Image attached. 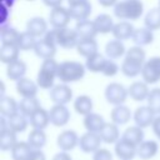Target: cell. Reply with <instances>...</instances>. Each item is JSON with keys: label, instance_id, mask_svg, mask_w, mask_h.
I'll return each instance as SVG.
<instances>
[{"label": "cell", "instance_id": "1", "mask_svg": "<svg viewBox=\"0 0 160 160\" xmlns=\"http://www.w3.org/2000/svg\"><path fill=\"white\" fill-rule=\"evenodd\" d=\"M145 61L146 52L142 49V46H131L129 50H126L125 58L120 66V71L126 78H136L138 75H141Z\"/></svg>", "mask_w": 160, "mask_h": 160}, {"label": "cell", "instance_id": "2", "mask_svg": "<svg viewBox=\"0 0 160 160\" xmlns=\"http://www.w3.org/2000/svg\"><path fill=\"white\" fill-rule=\"evenodd\" d=\"M85 71H86V66L80 61L65 60L59 64L58 79L60 80V82H64V84L76 82L84 78Z\"/></svg>", "mask_w": 160, "mask_h": 160}, {"label": "cell", "instance_id": "3", "mask_svg": "<svg viewBox=\"0 0 160 160\" xmlns=\"http://www.w3.org/2000/svg\"><path fill=\"white\" fill-rule=\"evenodd\" d=\"M144 12V4L141 0H121L114 6V15L119 20L134 21L140 19Z\"/></svg>", "mask_w": 160, "mask_h": 160}, {"label": "cell", "instance_id": "4", "mask_svg": "<svg viewBox=\"0 0 160 160\" xmlns=\"http://www.w3.org/2000/svg\"><path fill=\"white\" fill-rule=\"evenodd\" d=\"M58 69H59V62H56L54 58L42 60L36 75V82L39 88L50 90L54 86L55 79L58 78Z\"/></svg>", "mask_w": 160, "mask_h": 160}, {"label": "cell", "instance_id": "5", "mask_svg": "<svg viewBox=\"0 0 160 160\" xmlns=\"http://www.w3.org/2000/svg\"><path fill=\"white\" fill-rule=\"evenodd\" d=\"M105 99L109 104L116 106V105H121L126 101L128 96H129V91L128 89L119 82H110L104 91Z\"/></svg>", "mask_w": 160, "mask_h": 160}, {"label": "cell", "instance_id": "6", "mask_svg": "<svg viewBox=\"0 0 160 160\" xmlns=\"http://www.w3.org/2000/svg\"><path fill=\"white\" fill-rule=\"evenodd\" d=\"M79 35L75 29L70 28H61L55 29V41L56 45L62 49H72L76 48L79 44Z\"/></svg>", "mask_w": 160, "mask_h": 160}, {"label": "cell", "instance_id": "7", "mask_svg": "<svg viewBox=\"0 0 160 160\" xmlns=\"http://www.w3.org/2000/svg\"><path fill=\"white\" fill-rule=\"evenodd\" d=\"M141 78L149 85L160 81V56H152L145 61L141 71Z\"/></svg>", "mask_w": 160, "mask_h": 160}, {"label": "cell", "instance_id": "8", "mask_svg": "<svg viewBox=\"0 0 160 160\" xmlns=\"http://www.w3.org/2000/svg\"><path fill=\"white\" fill-rule=\"evenodd\" d=\"M71 21V15L69 9L64 8L62 5L52 8L49 12V22L54 29L66 28Z\"/></svg>", "mask_w": 160, "mask_h": 160}, {"label": "cell", "instance_id": "9", "mask_svg": "<svg viewBox=\"0 0 160 160\" xmlns=\"http://www.w3.org/2000/svg\"><path fill=\"white\" fill-rule=\"evenodd\" d=\"M50 100L54 104H61L66 105L72 100V90L69 86V84L60 82L58 85H54L50 89Z\"/></svg>", "mask_w": 160, "mask_h": 160}, {"label": "cell", "instance_id": "10", "mask_svg": "<svg viewBox=\"0 0 160 160\" xmlns=\"http://www.w3.org/2000/svg\"><path fill=\"white\" fill-rule=\"evenodd\" d=\"M102 142L99 132H91V131H86L85 134H82L79 139V148L84 151V152H95L98 149H100V144Z\"/></svg>", "mask_w": 160, "mask_h": 160}, {"label": "cell", "instance_id": "11", "mask_svg": "<svg viewBox=\"0 0 160 160\" xmlns=\"http://www.w3.org/2000/svg\"><path fill=\"white\" fill-rule=\"evenodd\" d=\"M50 115V122L54 126H64L70 120V110L66 108V105L61 104H54V106L49 110Z\"/></svg>", "mask_w": 160, "mask_h": 160}, {"label": "cell", "instance_id": "12", "mask_svg": "<svg viewBox=\"0 0 160 160\" xmlns=\"http://www.w3.org/2000/svg\"><path fill=\"white\" fill-rule=\"evenodd\" d=\"M134 121H135V125L145 129V128H149L152 125L155 118H156V114L146 105V106H140L135 110L134 112Z\"/></svg>", "mask_w": 160, "mask_h": 160}, {"label": "cell", "instance_id": "13", "mask_svg": "<svg viewBox=\"0 0 160 160\" xmlns=\"http://www.w3.org/2000/svg\"><path fill=\"white\" fill-rule=\"evenodd\" d=\"M79 136L74 130H64L58 135L56 144L62 151H70L79 145Z\"/></svg>", "mask_w": 160, "mask_h": 160}, {"label": "cell", "instance_id": "14", "mask_svg": "<svg viewBox=\"0 0 160 160\" xmlns=\"http://www.w3.org/2000/svg\"><path fill=\"white\" fill-rule=\"evenodd\" d=\"M26 31L30 32L36 39H40L49 31L48 30V21L40 16L31 18L26 21Z\"/></svg>", "mask_w": 160, "mask_h": 160}, {"label": "cell", "instance_id": "15", "mask_svg": "<svg viewBox=\"0 0 160 160\" xmlns=\"http://www.w3.org/2000/svg\"><path fill=\"white\" fill-rule=\"evenodd\" d=\"M38 89H39L38 82L32 81L31 79L22 78V79L16 81V92L21 96V99H24V98H36Z\"/></svg>", "mask_w": 160, "mask_h": 160}, {"label": "cell", "instance_id": "16", "mask_svg": "<svg viewBox=\"0 0 160 160\" xmlns=\"http://www.w3.org/2000/svg\"><path fill=\"white\" fill-rule=\"evenodd\" d=\"M136 151H138V148L128 142L122 138H120L115 142V154L120 160H132L136 156Z\"/></svg>", "mask_w": 160, "mask_h": 160}, {"label": "cell", "instance_id": "17", "mask_svg": "<svg viewBox=\"0 0 160 160\" xmlns=\"http://www.w3.org/2000/svg\"><path fill=\"white\" fill-rule=\"evenodd\" d=\"M75 30H76V32H78L80 40H85V39H95L96 35L99 34L98 30H96V28H95L94 20H89V19L76 21Z\"/></svg>", "mask_w": 160, "mask_h": 160}, {"label": "cell", "instance_id": "18", "mask_svg": "<svg viewBox=\"0 0 160 160\" xmlns=\"http://www.w3.org/2000/svg\"><path fill=\"white\" fill-rule=\"evenodd\" d=\"M56 48L58 45L52 44V42H49L46 41L44 38H40L36 44H35V48H34V52L38 58L45 60V59H52L56 54Z\"/></svg>", "mask_w": 160, "mask_h": 160}, {"label": "cell", "instance_id": "19", "mask_svg": "<svg viewBox=\"0 0 160 160\" xmlns=\"http://www.w3.org/2000/svg\"><path fill=\"white\" fill-rule=\"evenodd\" d=\"M135 31V28L132 26V24L128 20H120L119 22H115L114 29H112V36L114 39L118 40H129L132 38V34Z\"/></svg>", "mask_w": 160, "mask_h": 160}, {"label": "cell", "instance_id": "20", "mask_svg": "<svg viewBox=\"0 0 160 160\" xmlns=\"http://www.w3.org/2000/svg\"><path fill=\"white\" fill-rule=\"evenodd\" d=\"M128 91H129V96L134 101H144L148 99V96L150 94L149 84H146L144 80L134 81L132 84H130V86L128 88Z\"/></svg>", "mask_w": 160, "mask_h": 160}, {"label": "cell", "instance_id": "21", "mask_svg": "<svg viewBox=\"0 0 160 160\" xmlns=\"http://www.w3.org/2000/svg\"><path fill=\"white\" fill-rule=\"evenodd\" d=\"M91 4L89 0L86 1H81V2H78V4H72V5H69V11H70V15H71V19L79 21V20H85V19H89L90 14H91Z\"/></svg>", "mask_w": 160, "mask_h": 160}, {"label": "cell", "instance_id": "22", "mask_svg": "<svg viewBox=\"0 0 160 160\" xmlns=\"http://www.w3.org/2000/svg\"><path fill=\"white\" fill-rule=\"evenodd\" d=\"M131 111L128 106H125L124 104L121 105H116L114 106V109L110 112V119L111 122L116 124V125H125L130 121L131 119Z\"/></svg>", "mask_w": 160, "mask_h": 160}, {"label": "cell", "instance_id": "23", "mask_svg": "<svg viewBox=\"0 0 160 160\" xmlns=\"http://www.w3.org/2000/svg\"><path fill=\"white\" fill-rule=\"evenodd\" d=\"M125 54H126V49H125V45L121 40L114 39V40H110L106 42L105 55L108 56V59L116 60V59H120L121 56H124Z\"/></svg>", "mask_w": 160, "mask_h": 160}, {"label": "cell", "instance_id": "24", "mask_svg": "<svg viewBox=\"0 0 160 160\" xmlns=\"http://www.w3.org/2000/svg\"><path fill=\"white\" fill-rule=\"evenodd\" d=\"M119 125L114 122H105L102 129L99 131V135L102 140V142L106 144H115L120 139V132H119Z\"/></svg>", "mask_w": 160, "mask_h": 160}, {"label": "cell", "instance_id": "25", "mask_svg": "<svg viewBox=\"0 0 160 160\" xmlns=\"http://www.w3.org/2000/svg\"><path fill=\"white\" fill-rule=\"evenodd\" d=\"M30 125L32 126V129H40L44 130L45 128H48V125L50 124V115L49 111L45 110L44 108H39L30 118H29Z\"/></svg>", "mask_w": 160, "mask_h": 160}, {"label": "cell", "instance_id": "26", "mask_svg": "<svg viewBox=\"0 0 160 160\" xmlns=\"http://www.w3.org/2000/svg\"><path fill=\"white\" fill-rule=\"evenodd\" d=\"M25 74H26V64L20 59L6 66V76L11 81H18L25 78Z\"/></svg>", "mask_w": 160, "mask_h": 160}, {"label": "cell", "instance_id": "27", "mask_svg": "<svg viewBox=\"0 0 160 160\" xmlns=\"http://www.w3.org/2000/svg\"><path fill=\"white\" fill-rule=\"evenodd\" d=\"M159 150V145L154 140H145L138 146L136 155L142 160H150L152 159Z\"/></svg>", "mask_w": 160, "mask_h": 160}, {"label": "cell", "instance_id": "28", "mask_svg": "<svg viewBox=\"0 0 160 160\" xmlns=\"http://www.w3.org/2000/svg\"><path fill=\"white\" fill-rule=\"evenodd\" d=\"M82 122H84V128L86 129V131H91V132H99L105 125L104 118L96 112H90L86 116H84Z\"/></svg>", "mask_w": 160, "mask_h": 160}, {"label": "cell", "instance_id": "29", "mask_svg": "<svg viewBox=\"0 0 160 160\" xmlns=\"http://www.w3.org/2000/svg\"><path fill=\"white\" fill-rule=\"evenodd\" d=\"M131 40L134 41L135 45L138 46H145V45H149L154 41V34H152V30L148 29V28H138L135 29L134 34H132V38Z\"/></svg>", "mask_w": 160, "mask_h": 160}, {"label": "cell", "instance_id": "30", "mask_svg": "<svg viewBox=\"0 0 160 160\" xmlns=\"http://www.w3.org/2000/svg\"><path fill=\"white\" fill-rule=\"evenodd\" d=\"M121 138L124 140H126L128 142L135 145L136 148L144 141V131L142 128L135 125V126H129L121 135Z\"/></svg>", "mask_w": 160, "mask_h": 160}, {"label": "cell", "instance_id": "31", "mask_svg": "<svg viewBox=\"0 0 160 160\" xmlns=\"http://www.w3.org/2000/svg\"><path fill=\"white\" fill-rule=\"evenodd\" d=\"M75 49H76L78 54L80 56L85 58V59L89 58V56H91V55H94V54H96V52H99L98 51L99 46H98V42H96L95 39L79 40V44H78V46Z\"/></svg>", "mask_w": 160, "mask_h": 160}, {"label": "cell", "instance_id": "32", "mask_svg": "<svg viewBox=\"0 0 160 160\" xmlns=\"http://www.w3.org/2000/svg\"><path fill=\"white\" fill-rule=\"evenodd\" d=\"M19 52L20 49L18 45H5L1 44L0 48V60L1 62L9 65L16 60H19Z\"/></svg>", "mask_w": 160, "mask_h": 160}, {"label": "cell", "instance_id": "33", "mask_svg": "<svg viewBox=\"0 0 160 160\" xmlns=\"http://www.w3.org/2000/svg\"><path fill=\"white\" fill-rule=\"evenodd\" d=\"M94 24H95V28H96L99 34L112 32V29H114V25H115L112 18L109 14H100V15H98L94 19Z\"/></svg>", "mask_w": 160, "mask_h": 160}, {"label": "cell", "instance_id": "34", "mask_svg": "<svg viewBox=\"0 0 160 160\" xmlns=\"http://www.w3.org/2000/svg\"><path fill=\"white\" fill-rule=\"evenodd\" d=\"M0 112H1V116H5V118H10L15 114L19 112V102L15 101L14 98L11 96H1V100H0Z\"/></svg>", "mask_w": 160, "mask_h": 160}, {"label": "cell", "instance_id": "35", "mask_svg": "<svg viewBox=\"0 0 160 160\" xmlns=\"http://www.w3.org/2000/svg\"><path fill=\"white\" fill-rule=\"evenodd\" d=\"M6 119H8V128L11 129L15 132H22V131H25L26 128H28V125H29V122H30L28 120L29 118L25 116V115H22L20 111L18 114L10 116V118H6Z\"/></svg>", "mask_w": 160, "mask_h": 160}, {"label": "cell", "instance_id": "36", "mask_svg": "<svg viewBox=\"0 0 160 160\" xmlns=\"http://www.w3.org/2000/svg\"><path fill=\"white\" fill-rule=\"evenodd\" d=\"M32 148L28 141H18L15 146L10 150L12 160H28L32 152Z\"/></svg>", "mask_w": 160, "mask_h": 160}, {"label": "cell", "instance_id": "37", "mask_svg": "<svg viewBox=\"0 0 160 160\" xmlns=\"http://www.w3.org/2000/svg\"><path fill=\"white\" fill-rule=\"evenodd\" d=\"M19 36H20V32L15 28H11L10 25H1V30H0L1 44H5V45H18Z\"/></svg>", "mask_w": 160, "mask_h": 160}, {"label": "cell", "instance_id": "38", "mask_svg": "<svg viewBox=\"0 0 160 160\" xmlns=\"http://www.w3.org/2000/svg\"><path fill=\"white\" fill-rule=\"evenodd\" d=\"M16 142H18V139H16L15 131H12L9 128L0 130V149L2 151L11 150Z\"/></svg>", "mask_w": 160, "mask_h": 160}, {"label": "cell", "instance_id": "39", "mask_svg": "<svg viewBox=\"0 0 160 160\" xmlns=\"http://www.w3.org/2000/svg\"><path fill=\"white\" fill-rule=\"evenodd\" d=\"M74 109L79 115L86 116L92 112V100L88 95H80L74 100Z\"/></svg>", "mask_w": 160, "mask_h": 160}, {"label": "cell", "instance_id": "40", "mask_svg": "<svg viewBox=\"0 0 160 160\" xmlns=\"http://www.w3.org/2000/svg\"><path fill=\"white\" fill-rule=\"evenodd\" d=\"M39 108H41V105L36 98H24L19 102V111L28 118H30Z\"/></svg>", "mask_w": 160, "mask_h": 160}, {"label": "cell", "instance_id": "41", "mask_svg": "<svg viewBox=\"0 0 160 160\" xmlns=\"http://www.w3.org/2000/svg\"><path fill=\"white\" fill-rule=\"evenodd\" d=\"M105 61H106V58L102 54L96 52V54L86 58V61H85L86 70H89L90 72H101L102 68L105 65Z\"/></svg>", "mask_w": 160, "mask_h": 160}, {"label": "cell", "instance_id": "42", "mask_svg": "<svg viewBox=\"0 0 160 160\" xmlns=\"http://www.w3.org/2000/svg\"><path fill=\"white\" fill-rule=\"evenodd\" d=\"M28 142L34 150H41V148L46 144V134L44 130L32 129L28 136Z\"/></svg>", "mask_w": 160, "mask_h": 160}, {"label": "cell", "instance_id": "43", "mask_svg": "<svg viewBox=\"0 0 160 160\" xmlns=\"http://www.w3.org/2000/svg\"><path fill=\"white\" fill-rule=\"evenodd\" d=\"M144 25L145 28L150 29V30H159L160 29V8H152L151 10H149L145 15L144 19Z\"/></svg>", "mask_w": 160, "mask_h": 160}, {"label": "cell", "instance_id": "44", "mask_svg": "<svg viewBox=\"0 0 160 160\" xmlns=\"http://www.w3.org/2000/svg\"><path fill=\"white\" fill-rule=\"evenodd\" d=\"M36 41H38V39H36L35 36H32L30 32L22 31V32H20L19 41H18V46H19V49L22 50V51L34 50Z\"/></svg>", "mask_w": 160, "mask_h": 160}, {"label": "cell", "instance_id": "45", "mask_svg": "<svg viewBox=\"0 0 160 160\" xmlns=\"http://www.w3.org/2000/svg\"><path fill=\"white\" fill-rule=\"evenodd\" d=\"M146 101H148V106L156 115H160V88L151 89Z\"/></svg>", "mask_w": 160, "mask_h": 160}, {"label": "cell", "instance_id": "46", "mask_svg": "<svg viewBox=\"0 0 160 160\" xmlns=\"http://www.w3.org/2000/svg\"><path fill=\"white\" fill-rule=\"evenodd\" d=\"M119 70H120V68H119V65H118L114 60H111V59H106L101 74H102L104 76L112 78V76H115V75L119 72Z\"/></svg>", "mask_w": 160, "mask_h": 160}, {"label": "cell", "instance_id": "47", "mask_svg": "<svg viewBox=\"0 0 160 160\" xmlns=\"http://www.w3.org/2000/svg\"><path fill=\"white\" fill-rule=\"evenodd\" d=\"M92 160H112V154L108 149H98L92 152Z\"/></svg>", "mask_w": 160, "mask_h": 160}, {"label": "cell", "instance_id": "48", "mask_svg": "<svg viewBox=\"0 0 160 160\" xmlns=\"http://www.w3.org/2000/svg\"><path fill=\"white\" fill-rule=\"evenodd\" d=\"M28 160H46V158L41 150H32V152Z\"/></svg>", "mask_w": 160, "mask_h": 160}, {"label": "cell", "instance_id": "49", "mask_svg": "<svg viewBox=\"0 0 160 160\" xmlns=\"http://www.w3.org/2000/svg\"><path fill=\"white\" fill-rule=\"evenodd\" d=\"M151 128H152V131H154V134L156 135V138L160 140V115H158V116L155 118V120H154Z\"/></svg>", "mask_w": 160, "mask_h": 160}, {"label": "cell", "instance_id": "50", "mask_svg": "<svg viewBox=\"0 0 160 160\" xmlns=\"http://www.w3.org/2000/svg\"><path fill=\"white\" fill-rule=\"evenodd\" d=\"M52 160H72V159L68 154V151H60V152H58V154L54 155Z\"/></svg>", "mask_w": 160, "mask_h": 160}, {"label": "cell", "instance_id": "51", "mask_svg": "<svg viewBox=\"0 0 160 160\" xmlns=\"http://www.w3.org/2000/svg\"><path fill=\"white\" fill-rule=\"evenodd\" d=\"M44 5H46L48 8H56V6H60L62 4V0H42Z\"/></svg>", "mask_w": 160, "mask_h": 160}, {"label": "cell", "instance_id": "52", "mask_svg": "<svg viewBox=\"0 0 160 160\" xmlns=\"http://www.w3.org/2000/svg\"><path fill=\"white\" fill-rule=\"evenodd\" d=\"M98 2L104 8H110V6H115L118 0H98Z\"/></svg>", "mask_w": 160, "mask_h": 160}, {"label": "cell", "instance_id": "53", "mask_svg": "<svg viewBox=\"0 0 160 160\" xmlns=\"http://www.w3.org/2000/svg\"><path fill=\"white\" fill-rule=\"evenodd\" d=\"M81 1H86V0H68L69 5H72V4H78V2H81Z\"/></svg>", "mask_w": 160, "mask_h": 160}, {"label": "cell", "instance_id": "54", "mask_svg": "<svg viewBox=\"0 0 160 160\" xmlns=\"http://www.w3.org/2000/svg\"><path fill=\"white\" fill-rule=\"evenodd\" d=\"M158 6H159V8H160V0H159V2H158Z\"/></svg>", "mask_w": 160, "mask_h": 160}, {"label": "cell", "instance_id": "55", "mask_svg": "<svg viewBox=\"0 0 160 160\" xmlns=\"http://www.w3.org/2000/svg\"><path fill=\"white\" fill-rule=\"evenodd\" d=\"M28 1H34V0H28Z\"/></svg>", "mask_w": 160, "mask_h": 160}]
</instances>
